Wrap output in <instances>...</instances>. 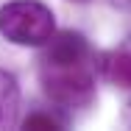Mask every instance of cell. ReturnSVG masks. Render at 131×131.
<instances>
[{"label":"cell","instance_id":"3","mask_svg":"<svg viewBox=\"0 0 131 131\" xmlns=\"http://www.w3.org/2000/svg\"><path fill=\"white\" fill-rule=\"evenodd\" d=\"M95 70L103 75L109 84L120 86V89H131V50L120 48V50H109L95 56Z\"/></svg>","mask_w":131,"mask_h":131},{"label":"cell","instance_id":"5","mask_svg":"<svg viewBox=\"0 0 131 131\" xmlns=\"http://www.w3.org/2000/svg\"><path fill=\"white\" fill-rule=\"evenodd\" d=\"M23 128H28V131H56V128H61V123L56 117H50L48 112H34V114H28L23 120Z\"/></svg>","mask_w":131,"mask_h":131},{"label":"cell","instance_id":"2","mask_svg":"<svg viewBox=\"0 0 131 131\" xmlns=\"http://www.w3.org/2000/svg\"><path fill=\"white\" fill-rule=\"evenodd\" d=\"M56 34V14L42 0H8L0 6V36L20 48H42Z\"/></svg>","mask_w":131,"mask_h":131},{"label":"cell","instance_id":"4","mask_svg":"<svg viewBox=\"0 0 131 131\" xmlns=\"http://www.w3.org/2000/svg\"><path fill=\"white\" fill-rule=\"evenodd\" d=\"M17 114H20V84L14 73L0 67V131L14 128Z\"/></svg>","mask_w":131,"mask_h":131},{"label":"cell","instance_id":"6","mask_svg":"<svg viewBox=\"0 0 131 131\" xmlns=\"http://www.w3.org/2000/svg\"><path fill=\"white\" fill-rule=\"evenodd\" d=\"M75 3H84V0H75Z\"/></svg>","mask_w":131,"mask_h":131},{"label":"cell","instance_id":"1","mask_svg":"<svg viewBox=\"0 0 131 131\" xmlns=\"http://www.w3.org/2000/svg\"><path fill=\"white\" fill-rule=\"evenodd\" d=\"M39 81L45 95L56 106L84 109L95 98V56L78 31H56L42 45Z\"/></svg>","mask_w":131,"mask_h":131}]
</instances>
